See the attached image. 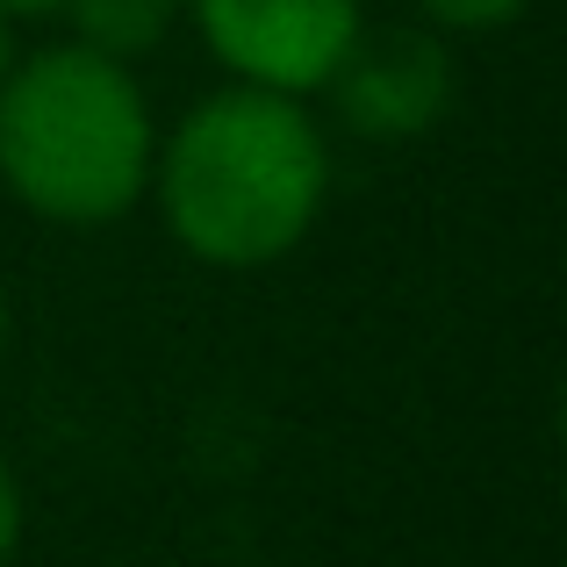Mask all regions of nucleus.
Instances as JSON below:
<instances>
[{
  "label": "nucleus",
  "mask_w": 567,
  "mask_h": 567,
  "mask_svg": "<svg viewBox=\"0 0 567 567\" xmlns=\"http://www.w3.org/2000/svg\"><path fill=\"white\" fill-rule=\"evenodd\" d=\"M152 187L166 230L194 259L251 274L288 259L323 216L331 144L295 94L223 86L173 123L166 152L152 158Z\"/></svg>",
  "instance_id": "obj_1"
},
{
  "label": "nucleus",
  "mask_w": 567,
  "mask_h": 567,
  "mask_svg": "<svg viewBox=\"0 0 567 567\" xmlns=\"http://www.w3.org/2000/svg\"><path fill=\"white\" fill-rule=\"evenodd\" d=\"M158 130L123 58L86 43L8 58L0 72V181L43 223L101 230L152 187Z\"/></svg>",
  "instance_id": "obj_2"
},
{
  "label": "nucleus",
  "mask_w": 567,
  "mask_h": 567,
  "mask_svg": "<svg viewBox=\"0 0 567 567\" xmlns=\"http://www.w3.org/2000/svg\"><path fill=\"white\" fill-rule=\"evenodd\" d=\"M208 58L237 72V86H274V94H323L360 37V0H187Z\"/></svg>",
  "instance_id": "obj_3"
},
{
  "label": "nucleus",
  "mask_w": 567,
  "mask_h": 567,
  "mask_svg": "<svg viewBox=\"0 0 567 567\" xmlns=\"http://www.w3.org/2000/svg\"><path fill=\"white\" fill-rule=\"evenodd\" d=\"M453 51L439 29H360L346 51V65L323 80L338 123L360 137H424L445 109H453Z\"/></svg>",
  "instance_id": "obj_4"
},
{
  "label": "nucleus",
  "mask_w": 567,
  "mask_h": 567,
  "mask_svg": "<svg viewBox=\"0 0 567 567\" xmlns=\"http://www.w3.org/2000/svg\"><path fill=\"white\" fill-rule=\"evenodd\" d=\"M181 8L187 0H65L72 43H86V51H101V58H123V65H137L144 51H158L166 29L181 22Z\"/></svg>",
  "instance_id": "obj_5"
},
{
  "label": "nucleus",
  "mask_w": 567,
  "mask_h": 567,
  "mask_svg": "<svg viewBox=\"0 0 567 567\" xmlns=\"http://www.w3.org/2000/svg\"><path fill=\"white\" fill-rule=\"evenodd\" d=\"M439 29H503L532 8V0H416Z\"/></svg>",
  "instance_id": "obj_6"
},
{
  "label": "nucleus",
  "mask_w": 567,
  "mask_h": 567,
  "mask_svg": "<svg viewBox=\"0 0 567 567\" xmlns=\"http://www.w3.org/2000/svg\"><path fill=\"white\" fill-rule=\"evenodd\" d=\"M14 546H22V488H14L8 453H0V567L14 560Z\"/></svg>",
  "instance_id": "obj_7"
},
{
  "label": "nucleus",
  "mask_w": 567,
  "mask_h": 567,
  "mask_svg": "<svg viewBox=\"0 0 567 567\" xmlns=\"http://www.w3.org/2000/svg\"><path fill=\"white\" fill-rule=\"evenodd\" d=\"M0 14H65V0H0Z\"/></svg>",
  "instance_id": "obj_8"
},
{
  "label": "nucleus",
  "mask_w": 567,
  "mask_h": 567,
  "mask_svg": "<svg viewBox=\"0 0 567 567\" xmlns=\"http://www.w3.org/2000/svg\"><path fill=\"white\" fill-rule=\"evenodd\" d=\"M8 58H14V51H8V14H0V72H8Z\"/></svg>",
  "instance_id": "obj_9"
},
{
  "label": "nucleus",
  "mask_w": 567,
  "mask_h": 567,
  "mask_svg": "<svg viewBox=\"0 0 567 567\" xmlns=\"http://www.w3.org/2000/svg\"><path fill=\"white\" fill-rule=\"evenodd\" d=\"M0 346H8V295H0Z\"/></svg>",
  "instance_id": "obj_10"
}]
</instances>
